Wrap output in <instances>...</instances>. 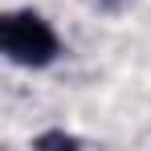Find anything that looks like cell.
<instances>
[{
  "instance_id": "obj_1",
  "label": "cell",
  "mask_w": 151,
  "mask_h": 151,
  "mask_svg": "<svg viewBox=\"0 0 151 151\" xmlns=\"http://www.w3.org/2000/svg\"><path fill=\"white\" fill-rule=\"evenodd\" d=\"M0 49L12 65H25V70H45L57 61L61 53V41L53 25L33 12V8H12L0 17Z\"/></svg>"
},
{
  "instance_id": "obj_2",
  "label": "cell",
  "mask_w": 151,
  "mask_h": 151,
  "mask_svg": "<svg viewBox=\"0 0 151 151\" xmlns=\"http://www.w3.org/2000/svg\"><path fill=\"white\" fill-rule=\"evenodd\" d=\"M33 147H37V151H49V147L74 151V147H82V139L70 135V131H45V135H37V139H33Z\"/></svg>"
}]
</instances>
